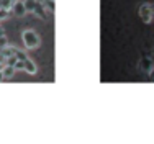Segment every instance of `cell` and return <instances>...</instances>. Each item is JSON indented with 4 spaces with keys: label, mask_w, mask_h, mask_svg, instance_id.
<instances>
[{
    "label": "cell",
    "mask_w": 154,
    "mask_h": 144,
    "mask_svg": "<svg viewBox=\"0 0 154 144\" xmlns=\"http://www.w3.org/2000/svg\"><path fill=\"white\" fill-rule=\"evenodd\" d=\"M21 38H23V43H25V47H26V49H36V47L41 46V38H39V35L35 29H26V31H23Z\"/></svg>",
    "instance_id": "cell-1"
},
{
    "label": "cell",
    "mask_w": 154,
    "mask_h": 144,
    "mask_svg": "<svg viewBox=\"0 0 154 144\" xmlns=\"http://www.w3.org/2000/svg\"><path fill=\"white\" fill-rule=\"evenodd\" d=\"M138 13H139V18H141L144 23H151V20L154 17V15L151 13V8H149V3H143V5H139Z\"/></svg>",
    "instance_id": "cell-2"
},
{
    "label": "cell",
    "mask_w": 154,
    "mask_h": 144,
    "mask_svg": "<svg viewBox=\"0 0 154 144\" xmlns=\"http://www.w3.org/2000/svg\"><path fill=\"white\" fill-rule=\"evenodd\" d=\"M10 13H13L15 17H25L28 12L25 8V2L23 0H13V5L10 8Z\"/></svg>",
    "instance_id": "cell-3"
},
{
    "label": "cell",
    "mask_w": 154,
    "mask_h": 144,
    "mask_svg": "<svg viewBox=\"0 0 154 144\" xmlns=\"http://www.w3.org/2000/svg\"><path fill=\"white\" fill-rule=\"evenodd\" d=\"M152 67H154V59L152 57H144V59H141L139 64H138V69L144 74H151Z\"/></svg>",
    "instance_id": "cell-4"
},
{
    "label": "cell",
    "mask_w": 154,
    "mask_h": 144,
    "mask_svg": "<svg viewBox=\"0 0 154 144\" xmlns=\"http://www.w3.org/2000/svg\"><path fill=\"white\" fill-rule=\"evenodd\" d=\"M33 13L38 15L41 20H46V18H48V10H46V7L43 5V2H39V0H38V3H36L35 10H33Z\"/></svg>",
    "instance_id": "cell-5"
},
{
    "label": "cell",
    "mask_w": 154,
    "mask_h": 144,
    "mask_svg": "<svg viewBox=\"0 0 154 144\" xmlns=\"http://www.w3.org/2000/svg\"><path fill=\"white\" fill-rule=\"evenodd\" d=\"M36 71H38V67H36V64L33 62V59H30V57L25 59V72H28L30 75H35Z\"/></svg>",
    "instance_id": "cell-6"
},
{
    "label": "cell",
    "mask_w": 154,
    "mask_h": 144,
    "mask_svg": "<svg viewBox=\"0 0 154 144\" xmlns=\"http://www.w3.org/2000/svg\"><path fill=\"white\" fill-rule=\"evenodd\" d=\"M2 74H3V80H8V79H12L13 77V74H15V67L13 66H3V69H2Z\"/></svg>",
    "instance_id": "cell-7"
},
{
    "label": "cell",
    "mask_w": 154,
    "mask_h": 144,
    "mask_svg": "<svg viewBox=\"0 0 154 144\" xmlns=\"http://www.w3.org/2000/svg\"><path fill=\"white\" fill-rule=\"evenodd\" d=\"M23 2H25V8H26V12L31 13L33 10H35L36 3H38V0H23Z\"/></svg>",
    "instance_id": "cell-8"
},
{
    "label": "cell",
    "mask_w": 154,
    "mask_h": 144,
    "mask_svg": "<svg viewBox=\"0 0 154 144\" xmlns=\"http://www.w3.org/2000/svg\"><path fill=\"white\" fill-rule=\"evenodd\" d=\"M43 2V5L46 7V10H48V13H54V0H41Z\"/></svg>",
    "instance_id": "cell-9"
},
{
    "label": "cell",
    "mask_w": 154,
    "mask_h": 144,
    "mask_svg": "<svg viewBox=\"0 0 154 144\" xmlns=\"http://www.w3.org/2000/svg\"><path fill=\"white\" fill-rule=\"evenodd\" d=\"M15 71H25V61L18 59V61H17V64H15Z\"/></svg>",
    "instance_id": "cell-10"
},
{
    "label": "cell",
    "mask_w": 154,
    "mask_h": 144,
    "mask_svg": "<svg viewBox=\"0 0 154 144\" xmlns=\"http://www.w3.org/2000/svg\"><path fill=\"white\" fill-rule=\"evenodd\" d=\"M17 57H18V59H21V61H25V59H26L28 56H26V53H25V51L17 49Z\"/></svg>",
    "instance_id": "cell-11"
},
{
    "label": "cell",
    "mask_w": 154,
    "mask_h": 144,
    "mask_svg": "<svg viewBox=\"0 0 154 144\" xmlns=\"http://www.w3.org/2000/svg\"><path fill=\"white\" fill-rule=\"evenodd\" d=\"M7 44H8V39H7V36H0V47H5Z\"/></svg>",
    "instance_id": "cell-12"
},
{
    "label": "cell",
    "mask_w": 154,
    "mask_h": 144,
    "mask_svg": "<svg viewBox=\"0 0 154 144\" xmlns=\"http://www.w3.org/2000/svg\"><path fill=\"white\" fill-rule=\"evenodd\" d=\"M149 8H151V13L154 15V3H149Z\"/></svg>",
    "instance_id": "cell-13"
},
{
    "label": "cell",
    "mask_w": 154,
    "mask_h": 144,
    "mask_svg": "<svg viewBox=\"0 0 154 144\" xmlns=\"http://www.w3.org/2000/svg\"><path fill=\"white\" fill-rule=\"evenodd\" d=\"M3 35H5V33H3V28L0 26V36H3Z\"/></svg>",
    "instance_id": "cell-14"
},
{
    "label": "cell",
    "mask_w": 154,
    "mask_h": 144,
    "mask_svg": "<svg viewBox=\"0 0 154 144\" xmlns=\"http://www.w3.org/2000/svg\"><path fill=\"white\" fill-rule=\"evenodd\" d=\"M3 80V74H2V71H0V82Z\"/></svg>",
    "instance_id": "cell-15"
},
{
    "label": "cell",
    "mask_w": 154,
    "mask_h": 144,
    "mask_svg": "<svg viewBox=\"0 0 154 144\" xmlns=\"http://www.w3.org/2000/svg\"><path fill=\"white\" fill-rule=\"evenodd\" d=\"M3 66H5V64H3V62H0V71L3 69Z\"/></svg>",
    "instance_id": "cell-16"
}]
</instances>
